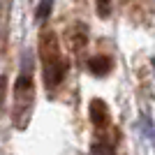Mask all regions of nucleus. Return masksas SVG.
Wrapping results in <instances>:
<instances>
[{
	"label": "nucleus",
	"instance_id": "obj_1",
	"mask_svg": "<svg viewBox=\"0 0 155 155\" xmlns=\"http://www.w3.org/2000/svg\"><path fill=\"white\" fill-rule=\"evenodd\" d=\"M39 58H42V65H51L63 60V53H60V42L58 35L51 30V28H44L39 32Z\"/></svg>",
	"mask_w": 155,
	"mask_h": 155
},
{
	"label": "nucleus",
	"instance_id": "obj_2",
	"mask_svg": "<svg viewBox=\"0 0 155 155\" xmlns=\"http://www.w3.org/2000/svg\"><path fill=\"white\" fill-rule=\"evenodd\" d=\"M32 97H35V91H32V79L28 74H21L14 84V102H16V116H19L23 109H30L32 107Z\"/></svg>",
	"mask_w": 155,
	"mask_h": 155
},
{
	"label": "nucleus",
	"instance_id": "obj_3",
	"mask_svg": "<svg viewBox=\"0 0 155 155\" xmlns=\"http://www.w3.org/2000/svg\"><path fill=\"white\" fill-rule=\"evenodd\" d=\"M88 116H91L93 125H95L97 130H107V127L111 125V111H109V104L104 102V100H100V97L91 100V104H88Z\"/></svg>",
	"mask_w": 155,
	"mask_h": 155
},
{
	"label": "nucleus",
	"instance_id": "obj_4",
	"mask_svg": "<svg viewBox=\"0 0 155 155\" xmlns=\"http://www.w3.org/2000/svg\"><path fill=\"white\" fill-rule=\"evenodd\" d=\"M67 70H70V65H67L65 58L58 60V63L44 65V84H46V88H58V86L63 84Z\"/></svg>",
	"mask_w": 155,
	"mask_h": 155
},
{
	"label": "nucleus",
	"instance_id": "obj_5",
	"mask_svg": "<svg viewBox=\"0 0 155 155\" xmlns=\"http://www.w3.org/2000/svg\"><path fill=\"white\" fill-rule=\"evenodd\" d=\"M70 42H72V49L74 51H81L86 44H88V28H86V23H72L70 28Z\"/></svg>",
	"mask_w": 155,
	"mask_h": 155
},
{
	"label": "nucleus",
	"instance_id": "obj_6",
	"mask_svg": "<svg viewBox=\"0 0 155 155\" xmlns=\"http://www.w3.org/2000/svg\"><path fill=\"white\" fill-rule=\"evenodd\" d=\"M111 58H107V56H93L91 60H88V70L95 74V77H107L111 72Z\"/></svg>",
	"mask_w": 155,
	"mask_h": 155
},
{
	"label": "nucleus",
	"instance_id": "obj_7",
	"mask_svg": "<svg viewBox=\"0 0 155 155\" xmlns=\"http://www.w3.org/2000/svg\"><path fill=\"white\" fill-rule=\"evenodd\" d=\"M91 155H114V146H111L107 139H95L91 146Z\"/></svg>",
	"mask_w": 155,
	"mask_h": 155
},
{
	"label": "nucleus",
	"instance_id": "obj_8",
	"mask_svg": "<svg viewBox=\"0 0 155 155\" xmlns=\"http://www.w3.org/2000/svg\"><path fill=\"white\" fill-rule=\"evenodd\" d=\"M95 5H97V14L102 19L111 16V0H95Z\"/></svg>",
	"mask_w": 155,
	"mask_h": 155
},
{
	"label": "nucleus",
	"instance_id": "obj_9",
	"mask_svg": "<svg viewBox=\"0 0 155 155\" xmlns=\"http://www.w3.org/2000/svg\"><path fill=\"white\" fill-rule=\"evenodd\" d=\"M49 9H51V0H44V2L39 5V9H37V19H46Z\"/></svg>",
	"mask_w": 155,
	"mask_h": 155
},
{
	"label": "nucleus",
	"instance_id": "obj_10",
	"mask_svg": "<svg viewBox=\"0 0 155 155\" xmlns=\"http://www.w3.org/2000/svg\"><path fill=\"white\" fill-rule=\"evenodd\" d=\"M2 93H5V77L0 79V102H2Z\"/></svg>",
	"mask_w": 155,
	"mask_h": 155
}]
</instances>
